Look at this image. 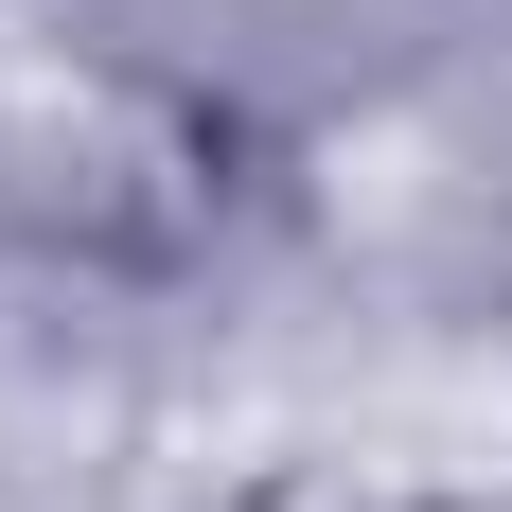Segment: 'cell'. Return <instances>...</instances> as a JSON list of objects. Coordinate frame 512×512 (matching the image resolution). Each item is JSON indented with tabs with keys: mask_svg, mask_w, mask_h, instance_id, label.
<instances>
[{
	"mask_svg": "<svg viewBox=\"0 0 512 512\" xmlns=\"http://www.w3.org/2000/svg\"><path fill=\"white\" fill-rule=\"evenodd\" d=\"M0 212L71 265L159 283L248 212V124L177 71H142V53H53V71L0 89Z\"/></svg>",
	"mask_w": 512,
	"mask_h": 512,
	"instance_id": "6da1fadb",
	"label": "cell"
}]
</instances>
